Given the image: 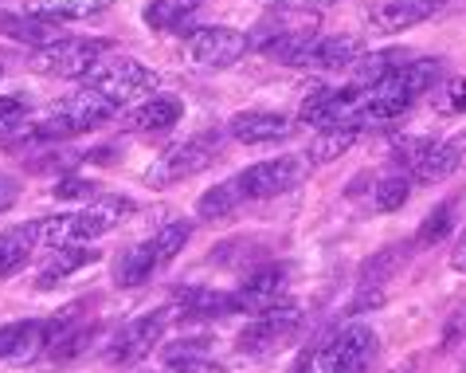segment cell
<instances>
[{
  "label": "cell",
  "mask_w": 466,
  "mask_h": 373,
  "mask_svg": "<svg viewBox=\"0 0 466 373\" xmlns=\"http://www.w3.org/2000/svg\"><path fill=\"white\" fill-rule=\"evenodd\" d=\"M443 83V59H408L396 75H388L384 83L369 87L365 102L353 114V126L372 130V126H388L400 119L404 110H411L423 95H431Z\"/></svg>",
  "instance_id": "1"
},
{
  "label": "cell",
  "mask_w": 466,
  "mask_h": 373,
  "mask_svg": "<svg viewBox=\"0 0 466 373\" xmlns=\"http://www.w3.org/2000/svg\"><path fill=\"white\" fill-rule=\"evenodd\" d=\"M192 240V224L188 221H173L165 224L157 236L134 243V248H126L118 255V264H114V283L118 287H137V283H146L153 272H161L165 264H173L180 252H185V243Z\"/></svg>",
  "instance_id": "2"
},
{
  "label": "cell",
  "mask_w": 466,
  "mask_h": 373,
  "mask_svg": "<svg viewBox=\"0 0 466 373\" xmlns=\"http://www.w3.org/2000/svg\"><path fill=\"white\" fill-rule=\"evenodd\" d=\"M219 146H224V134L208 130V134H197V138L180 141V146H173V150H165L161 158L146 170V185L169 189V185H177V181H185V177L204 173L208 165H216Z\"/></svg>",
  "instance_id": "3"
},
{
  "label": "cell",
  "mask_w": 466,
  "mask_h": 373,
  "mask_svg": "<svg viewBox=\"0 0 466 373\" xmlns=\"http://www.w3.org/2000/svg\"><path fill=\"white\" fill-rule=\"evenodd\" d=\"M86 87L90 91H98L102 98H110L114 107H126V102H134L141 95H153L161 87V75L157 71H149L146 63H137V59H102L95 71L86 75Z\"/></svg>",
  "instance_id": "4"
},
{
  "label": "cell",
  "mask_w": 466,
  "mask_h": 373,
  "mask_svg": "<svg viewBox=\"0 0 466 373\" xmlns=\"http://www.w3.org/2000/svg\"><path fill=\"white\" fill-rule=\"evenodd\" d=\"M110 51V40H59L32 56V71L47 79H86Z\"/></svg>",
  "instance_id": "5"
},
{
  "label": "cell",
  "mask_w": 466,
  "mask_h": 373,
  "mask_svg": "<svg viewBox=\"0 0 466 373\" xmlns=\"http://www.w3.org/2000/svg\"><path fill=\"white\" fill-rule=\"evenodd\" d=\"M306 173H309L306 158H290V153H282V158L248 165V170H243L239 177H231V181L239 185L243 201H270V197H282V192L298 189L306 181Z\"/></svg>",
  "instance_id": "6"
},
{
  "label": "cell",
  "mask_w": 466,
  "mask_h": 373,
  "mask_svg": "<svg viewBox=\"0 0 466 373\" xmlns=\"http://www.w3.org/2000/svg\"><path fill=\"white\" fill-rule=\"evenodd\" d=\"M377 350H380L377 330L365 323H349L318 350V366L321 373H365L372 366V357H377Z\"/></svg>",
  "instance_id": "7"
},
{
  "label": "cell",
  "mask_w": 466,
  "mask_h": 373,
  "mask_svg": "<svg viewBox=\"0 0 466 373\" xmlns=\"http://www.w3.org/2000/svg\"><path fill=\"white\" fill-rule=\"evenodd\" d=\"M302 318H306V311L294 299H282L275 306H267V311H258L251 323L243 326L239 350L243 354H270V350H279L282 342H290L294 334L302 330Z\"/></svg>",
  "instance_id": "8"
},
{
  "label": "cell",
  "mask_w": 466,
  "mask_h": 373,
  "mask_svg": "<svg viewBox=\"0 0 466 373\" xmlns=\"http://www.w3.org/2000/svg\"><path fill=\"white\" fill-rule=\"evenodd\" d=\"M360 102H365V87H357V83H349V87H314V91L302 98V107H298V122L314 126L318 134L333 130V126L353 122Z\"/></svg>",
  "instance_id": "9"
},
{
  "label": "cell",
  "mask_w": 466,
  "mask_h": 373,
  "mask_svg": "<svg viewBox=\"0 0 466 373\" xmlns=\"http://www.w3.org/2000/svg\"><path fill=\"white\" fill-rule=\"evenodd\" d=\"M185 47H188V59L200 63V67H231L251 47V36L239 28H228V24H208V28L188 32Z\"/></svg>",
  "instance_id": "10"
},
{
  "label": "cell",
  "mask_w": 466,
  "mask_h": 373,
  "mask_svg": "<svg viewBox=\"0 0 466 373\" xmlns=\"http://www.w3.org/2000/svg\"><path fill=\"white\" fill-rule=\"evenodd\" d=\"M169 315H173V306H161V311H149V315L134 318V323H126V326L110 338L106 362H110V366H134V362H141V357H146L153 346L161 342L165 326H169Z\"/></svg>",
  "instance_id": "11"
},
{
  "label": "cell",
  "mask_w": 466,
  "mask_h": 373,
  "mask_svg": "<svg viewBox=\"0 0 466 373\" xmlns=\"http://www.w3.org/2000/svg\"><path fill=\"white\" fill-rule=\"evenodd\" d=\"M287 287H290V264H267L243 279L239 291H231V303H236V311H243V315L248 311L258 315V311H267V306L282 303V291Z\"/></svg>",
  "instance_id": "12"
},
{
  "label": "cell",
  "mask_w": 466,
  "mask_h": 373,
  "mask_svg": "<svg viewBox=\"0 0 466 373\" xmlns=\"http://www.w3.org/2000/svg\"><path fill=\"white\" fill-rule=\"evenodd\" d=\"M439 8H443V0H377L369 8V28L392 36V32H404V28H416V24L431 20Z\"/></svg>",
  "instance_id": "13"
},
{
  "label": "cell",
  "mask_w": 466,
  "mask_h": 373,
  "mask_svg": "<svg viewBox=\"0 0 466 373\" xmlns=\"http://www.w3.org/2000/svg\"><path fill=\"white\" fill-rule=\"evenodd\" d=\"M228 134L243 146H270V141H287L294 134V122L279 110H239L228 122Z\"/></svg>",
  "instance_id": "14"
},
{
  "label": "cell",
  "mask_w": 466,
  "mask_h": 373,
  "mask_svg": "<svg viewBox=\"0 0 466 373\" xmlns=\"http://www.w3.org/2000/svg\"><path fill=\"white\" fill-rule=\"evenodd\" d=\"M129 212H134V201L129 197H95L83 212H75V243L98 240L114 233V228H122L129 221Z\"/></svg>",
  "instance_id": "15"
},
{
  "label": "cell",
  "mask_w": 466,
  "mask_h": 373,
  "mask_svg": "<svg viewBox=\"0 0 466 373\" xmlns=\"http://www.w3.org/2000/svg\"><path fill=\"white\" fill-rule=\"evenodd\" d=\"M59 114L63 122L71 126L75 134H86V130H98V126H106L114 114H118V107H114L110 98H102L98 91H90V87H83V91H75V95H67L63 102H56L51 107Z\"/></svg>",
  "instance_id": "16"
},
{
  "label": "cell",
  "mask_w": 466,
  "mask_h": 373,
  "mask_svg": "<svg viewBox=\"0 0 466 373\" xmlns=\"http://www.w3.org/2000/svg\"><path fill=\"white\" fill-rule=\"evenodd\" d=\"M180 119H185L180 98H173V95H149L141 107H134L126 114L122 126L129 134H161V130H173Z\"/></svg>",
  "instance_id": "17"
},
{
  "label": "cell",
  "mask_w": 466,
  "mask_h": 373,
  "mask_svg": "<svg viewBox=\"0 0 466 373\" xmlns=\"http://www.w3.org/2000/svg\"><path fill=\"white\" fill-rule=\"evenodd\" d=\"M0 36H8V40H20V44H28V47H35V51H44V47H51V44L67 40L63 24L28 16V12H0Z\"/></svg>",
  "instance_id": "18"
},
{
  "label": "cell",
  "mask_w": 466,
  "mask_h": 373,
  "mask_svg": "<svg viewBox=\"0 0 466 373\" xmlns=\"http://www.w3.org/2000/svg\"><path fill=\"white\" fill-rule=\"evenodd\" d=\"M44 323H8L0 326V362H35L47 350Z\"/></svg>",
  "instance_id": "19"
},
{
  "label": "cell",
  "mask_w": 466,
  "mask_h": 373,
  "mask_svg": "<svg viewBox=\"0 0 466 373\" xmlns=\"http://www.w3.org/2000/svg\"><path fill=\"white\" fill-rule=\"evenodd\" d=\"M360 56H365V40L360 36H318L306 67L341 71V67H357Z\"/></svg>",
  "instance_id": "20"
},
{
  "label": "cell",
  "mask_w": 466,
  "mask_h": 373,
  "mask_svg": "<svg viewBox=\"0 0 466 373\" xmlns=\"http://www.w3.org/2000/svg\"><path fill=\"white\" fill-rule=\"evenodd\" d=\"M114 0H24V12L28 16H40V20H90L98 12H106Z\"/></svg>",
  "instance_id": "21"
},
{
  "label": "cell",
  "mask_w": 466,
  "mask_h": 373,
  "mask_svg": "<svg viewBox=\"0 0 466 373\" xmlns=\"http://www.w3.org/2000/svg\"><path fill=\"white\" fill-rule=\"evenodd\" d=\"M177 306L185 318H224V315H236V303L231 295L216 291V287H185L177 291Z\"/></svg>",
  "instance_id": "22"
},
{
  "label": "cell",
  "mask_w": 466,
  "mask_h": 373,
  "mask_svg": "<svg viewBox=\"0 0 466 373\" xmlns=\"http://www.w3.org/2000/svg\"><path fill=\"white\" fill-rule=\"evenodd\" d=\"M197 12H200V0H149L141 20H146L153 32H185Z\"/></svg>",
  "instance_id": "23"
},
{
  "label": "cell",
  "mask_w": 466,
  "mask_h": 373,
  "mask_svg": "<svg viewBox=\"0 0 466 373\" xmlns=\"http://www.w3.org/2000/svg\"><path fill=\"white\" fill-rule=\"evenodd\" d=\"M360 134H365V130H360V126H353V122L333 126V130H321L314 141H309L306 161H309V165H329V161H338L341 153H349V150L357 146Z\"/></svg>",
  "instance_id": "24"
},
{
  "label": "cell",
  "mask_w": 466,
  "mask_h": 373,
  "mask_svg": "<svg viewBox=\"0 0 466 373\" xmlns=\"http://www.w3.org/2000/svg\"><path fill=\"white\" fill-rule=\"evenodd\" d=\"M98 260V248H79V243H63V248H56V255L47 260V267L40 272V287H56L59 279H67L75 272H83L86 264Z\"/></svg>",
  "instance_id": "25"
},
{
  "label": "cell",
  "mask_w": 466,
  "mask_h": 373,
  "mask_svg": "<svg viewBox=\"0 0 466 373\" xmlns=\"http://www.w3.org/2000/svg\"><path fill=\"white\" fill-rule=\"evenodd\" d=\"M314 44H318V32H287V36H275V40H270L267 47H258V51H267L270 59L287 63V67H306Z\"/></svg>",
  "instance_id": "26"
},
{
  "label": "cell",
  "mask_w": 466,
  "mask_h": 373,
  "mask_svg": "<svg viewBox=\"0 0 466 373\" xmlns=\"http://www.w3.org/2000/svg\"><path fill=\"white\" fill-rule=\"evenodd\" d=\"M411 56L408 51H400V47H388V51H377V56H360V63H357V87H377V83H384L388 75H396L400 67H404Z\"/></svg>",
  "instance_id": "27"
},
{
  "label": "cell",
  "mask_w": 466,
  "mask_h": 373,
  "mask_svg": "<svg viewBox=\"0 0 466 373\" xmlns=\"http://www.w3.org/2000/svg\"><path fill=\"white\" fill-rule=\"evenodd\" d=\"M32 248H35V240H32V228H28V224H24V228H8V233H0V275L20 272V267L28 264Z\"/></svg>",
  "instance_id": "28"
},
{
  "label": "cell",
  "mask_w": 466,
  "mask_h": 373,
  "mask_svg": "<svg viewBox=\"0 0 466 373\" xmlns=\"http://www.w3.org/2000/svg\"><path fill=\"white\" fill-rule=\"evenodd\" d=\"M243 204V192L236 181H224V185H216L208 189L204 197L197 201V216H204V221H224V216H231Z\"/></svg>",
  "instance_id": "29"
},
{
  "label": "cell",
  "mask_w": 466,
  "mask_h": 373,
  "mask_svg": "<svg viewBox=\"0 0 466 373\" xmlns=\"http://www.w3.org/2000/svg\"><path fill=\"white\" fill-rule=\"evenodd\" d=\"M28 228H32V240L40 243V248H63V243H75V212L44 216V221H35Z\"/></svg>",
  "instance_id": "30"
},
{
  "label": "cell",
  "mask_w": 466,
  "mask_h": 373,
  "mask_svg": "<svg viewBox=\"0 0 466 373\" xmlns=\"http://www.w3.org/2000/svg\"><path fill=\"white\" fill-rule=\"evenodd\" d=\"M455 209H459V197H451L443 204H435L431 212H427V221L420 224V233H416V243L420 248H431V243H439L447 233H451V224H455Z\"/></svg>",
  "instance_id": "31"
},
{
  "label": "cell",
  "mask_w": 466,
  "mask_h": 373,
  "mask_svg": "<svg viewBox=\"0 0 466 373\" xmlns=\"http://www.w3.org/2000/svg\"><path fill=\"white\" fill-rule=\"evenodd\" d=\"M95 334H98V326H75V330H67L63 338L51 346V362H59V366H67V362H75L79 354H86L90 350V342H95Z\"/></svg>",
  "instance_id": "32"
},
{
  "label": "cell",
  "mask_w": 466,
  "mask_h": 373,
  "mask_svg": "<svg viewBox=\"0 0 466 373\" xmlns=\"http://www.w3.org/2000/svg\"><path fill=\"white\" fill-rule=\"evenodd\" d=\"M408 197H411V181L408 177H400V173H392V177H384V181L377 185L372 204H377V212H396V209H404L408 204Z\"/></svg>",
  "instance_id": "33"
},
{
  "label": "cell",
  "mask_w": 466,
  "mask_h": 373,
  "mask_svg": "<svg viewBox=\"0 0 466 373\" xmlns=\"http://www.w3.org/2000/svg\"><path fill=\"white\" fill-rule=\"evenodd\" d=\"M431 102L439 114H466V79H459V75L443 79L431 91Z\"/></svg>",
  "instance_id": "34"
},
{
  "label": "cell",
  "mask_w": 466,
  "mask_h": 373,
  "mask_svg": "<svg viewBox=\"0 0 466 373\" xmlns=\"http://www.w3.org/2000/svg\"><path fill=\"white\" fill-rule=\"evenodd\" d=\"M400 264H404V248H400V243H396V248H384L380 255H372V260L360 267V283H365V287H372V283H377V287H380V283L392 275Z\"/></svg>",
  "instance_id": "35"
},
{
  "label": "cell",
  "mask_w": 466,
  "mask_h": 373,
  "mask_svg": "<svg viewBox=\"0 0 466 373\" xmlns=\"http://www.w3.org/2000/svg\"><path fill=\"white\" fill-rule=\"evenodd\" d=\"M28 122V95H0V138Z\"/></svg>",
  "instance_id": "36"
},
{
  "label": "cell",
  "mask_w": 466,
  "mask_h": 373,
  "mask_svg": "<svg viewBox=\"0 0 466 373\" xmlns=\"http://www.w3.org/2000/svg\"><path fill=\"white\" fill-rule=\"evenodd\" d=\"M51 192H56V201H95L98 185H95V181H86V177L67 173V177H59V181L51 185Z\"/></svg>",
  "instance_id": "37"
},
{
  "label": "cell",
  "mask_w": 466,
  "mask_h": 373,
  "mask_svg": "<svg viewBox=\"0 0 466 373\" xmlns=\"http://www.w3.org/2000/svg\"><path fill=\"white\" fill-rule=\"evenodd\" d=\"M431 150V141L427 138H404V141H396V150H392V161L396 165H404V170H416L420 158Z\"/></svg>",
  "instance_id": "38"
},
{
  "label": "cell",
  "mask_w": 466,
  "mask_h": 373,
  "mask_svg": "<svg viewBox=\"0 0 466 373\" xmlns=\"http://www.w3.org/2000/svg\"><path fill=\"white\" fill-rule=\"evenodd\" d=\"M165 362H185V357H204V354H208V342H204V338H185V346H165Z\"/></svg>",
  "instance_id": "39"
},
{
  "label": "cell",
  "mask_w": 466,
  "mask_h": 373,
  "mask_svg": "<svg viewBox=\"0 0 466 373\" xmlns=\"http://www.w3.org/2000/svg\"><path fill=\"white\" fill-rule=\"evenodd\" d=\"M173 373H224L208 357H185V362H173Z\"/></svg>",
  "instance_id": "40"
},
{
  "label": "cell",
  "mask_w": 466,
  "mask_h": 373,
  "mask_svg": "<svg viewBox=\"0 0 466 373\" xmlns=\"http://www.w3.org/2000/svg\"><path fill=\"white\" fill-rule=\"evenodd\" d=\"M16 197H20L16 181H12V177H5V173H0V212H8L12 204H16Z\"/></svg>",
  "instance_id": "41"
},
{
  "label": "cell",
  "mask_w": 466,
  "mask_h": 373,
  "mask_svg": "<svg viewBox=\"0 0 466 373\" xmlns=\"http://www.w3.org/2000/svg\"><path fill=\"white\" fill-rule=\"evenodd\" d=\"M290 373H321V366H318V354H302V357H298V362L290 366Z\"/></svg>",
  "instance_id": "42"
},
{
  "label": "cell",
  "mask_w": 466,
  "mask_h": 373,
  "mask_svg": "<svg viewBox=\"0 0 466 373\" xmlns=\"http://www.w3.org/2000/svg\"><path fill=\"white\" fill-rule=\"evenodd\" d=\"M451 267H455V272H466V228H462L459 243H455V252H451Z\"/></svg>",
  "instance_id": "43"
},
{
  "label": "cell",
  "mask_w": 466,
  "mask_h": 373,
  "mask_svg": "<svg viewBox=\"0 0 466 373\" xmlns=\"http://www.w3.org/2000/svg\"><path fill=\"white\" fill-rule=\"evenodd\" d=\"M279 8H321V5H333V0H275Z\"/></svg>",
  "instance_id": "44"
},
{
  "label": "cell",
  "mask_w": 466,
  "mask_h": 373,
  "mask_svg": "<svg viewBox=\"0 0 466 373\" xmlns=\"http://www.w3.org/2000/svg\"><path fill=\"white\" fill-rule=\"evenodd\" d=\"M0 75H5V63H0Z\"/></svg>",
  "instance_id": "45"
}]
</instances>
